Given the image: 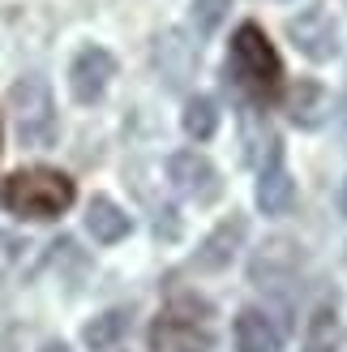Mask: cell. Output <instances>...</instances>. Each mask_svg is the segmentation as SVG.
Returning <instances> with one entry per match:
<instances>
[{
  "instance_id": "cell-20",
  "label": "cell",
  "mask_w": 347,
  "mask_h": 352,
  "mask_svg": "<svg viewBox=\"0 0 347 352\" xmlns=\"http://www.w3.org/2000/svg\"><path fill=\"white\" fill-rule=\"evenodd\" d=\"M343 215H347V181H343Z\"/></svg>"
},
{
  "instance_id": "cell-9",
  "label": "cell",
  "mask_w": 347,
  "mask_h": 352,
  "mask_svg": "<svg viewBox=\"0 0 347 352\" xmlns=\"http://www.w3.org/2000/svg\"><path fill=\"white\" fill-rule=\"evenodd\" d=\"M245 232H249V223L245 215H228V219H219L211 232H206V241L193 250V262L189 267L193 271H228V262L236 258V250L245 245Z\"/></svg>"
},
{
  "instance_id": "cell-19",
  "label": "cell",
  "mask_w": 347,
  "mask_h": 352,
  "mask_svg": "<svg viewBox=\"0 0 347 352\" xmlns=\"http://www.w3.org/2000/svg\"><path fill=\"white\" fill-rule=\"evenodd\" d=\"M43 352H69V344H43Z\"/></svg>"
},
{
  "instance_id": "cell-8",
  "label": "cell",
  "mask_w": 347,
  "mask_h": 352,
  "mask_svg": "<svg viewBox=\"0 0 347 352\" xmlns=\"http://www.w3.org/2000/svg\"><path fill=\"white\" fill-rule=\"evenodd\" d=\"M116 78V56L99 43H86L73 60H69V95L77 103H99L108 95V86Z\"/></svg>"
},
{
  "instance_id": "cell-15",
  "label": "cell",
  "mask_w": 347,
  "mask_h": 352,
  "mask_svg": "<svg viewBox=\"0 0 347 352\" xmlns=\"http://www.w3.org/2000/svg\"><path fill=\"white\" fill-rule=\"evenodd\" d=\"M180 125H184V133L193 138V142H206V138H215V129H219V103H215L211 95H193V99H184Z\"/></svg>"
},
{
  "instance_id": "cell-14",
  "label": "cell",
  "mask_w": 347,
  "mask_h": 352,
  "mask_svg": "<svg viewBox=\"0 0 347 352\" xmlns=\"http://www.w3.org/2000/svg\"><path fill=\"white\" fill-rule=\"evenodd\" d=\"M125 336H129V309H103L99 318H91V322H86V331H82V340L91 344L95 352L116 348Z\"/></svg>"
},
{
  "instance_id": "cell-6",
  "label": "cell",
  "mask_w": 347,
  "mask_h": 352,
  "mask_svg": "<svg viewBox=\"0 0 347 352\" xmlns=\"http://www.w3.org/2000/svg\"><path fill=\"white\" fill-rule=\"evenodd\" d=\"M304 271V245L291 236H270L249 258V284L257 288H287Z\"/></svg>"
},
{
  "instance_id": "cell-4",
  "label": "cell",
  "mask_w": 347,
  "mask_h": 352,
  "mask_svg": "<svg viewBox=\"0 0 347 352\" xmlns=\"http://www.w3.org/2000/svg\"><path fill=\"white\" fill-rule=\"evenodd\" d=\"M9 112L22 146L43 151L56 142V99H51V86L39 74H26L9 86Z\"/></svg>"
},
{
  "instance_id": "cell-18",
  "label": "cell",
  "mask_w": 347,
  "mask_h": 352,
  "mask_svg": "<svg viewBox=\"0 0 347 352\" xmlns=\"http://www.w3.org/2000/svg\"><path fill=\"white\" fill-rule=\"evenodd\" d=\"M339 120H343V133H347V99L339 103Z\"/></svg>"
},
{
  "instance_id": "cell-1",
  "label": "cell",
  "mask_w": 347,
  "mask_h": 352,
  "mask_svg": "<svg viewBox=\"0 0 347 352\" xmlns=\"http://www.w3.org/2000/svg\"><path fill=\"white\" fill-rule=\"evenodd\" d=\"M228 78L253 108H266L283 95V56L257 22H240L228 43Z\"/></svg>"
},
{
  "instance_id": "cell-13",
  "label": "cell",
  "mask_w": 347,
  "mask_h": 352,
  "mask_svg": "<svg viewBox=\"0 0 347 352\" xmlns=\"http://www.w3.org/2000/svg\"><path fill=\"white\" fill-rule=\"evenodd\" d=\"M232 340H236V352H283L279 327H274L270 314H262V309H240L236 327H232Z\"/></svg>"
},
{
  "instance_id": "cell-17",
  "label": "cell",
  "mask_w": 347,
  "mask_h": 352,
  "mask_svg": "<svg viewBox=\"0 0 347 352\" xmlns=\"http://www.w3.org/2000/svg\"><path fill=\"white\" fill-rule=\"evenodd\" d=\"M232 0H193V26L202 34H215L223 26V17H228Z\"/></svg>"
},
{
  "instance_id": "cell-2",
  "label": "cell",
  "mask_w": 347,
  "mask_h": 352,
  "mask_svg": "<svg viewBox=\"0 0 347 352\" xmlns=\"http://www.w3.org/2000/svg\"><path fill=\"white\" fill-rule=\"evenodd\" d=\"M77 202V185L56 168H17L0 181V206L17 219H56Z\"/></svg>"
},
{
  "instance_id": "cell-11",
  "label": "cell",
  "mask_w": 347,
  "mask_h": 352,
  "mask_svg": "<svg viewBox=\"0 0 347 352\" xmlns=\"http://www.w3.org/2000/svg\"><path fill=\"white\" fill-rule=\"evenodd\" d=\"M287 120L296 129H318L331 116V95L318 78H296V86H287Z\"/></svg>"
},
{
  "instance_id": "cell-16",
  "label": "cell",
  "mask_w": 347,
  "mask_h": 352,
  "mask_svg": "<svg viewBox=\"0 0 347 352\" xmlns=\"http://www.w3.org/2000/svg\"><path fill=\"white\" fill-rule=\"evenodd\" d=\"M339 314L335 305H318L313 318H309V331H304V352H339Z\"/></svg>"
},
{
  "instance_id": "cell-12",
  "label": "cell",
  "mask_w": 347,
  "mask_h": 352,
  "mask_svg": "<svg viewBox=\"0 0 347 352\" xmlns=\"http://www.w3.org/2000/svg\"><path fill=\"white\" fill-rule=\"evenodd\" d=\"M86 232H91L99 245H116L133 232V219L125 215V206L112 202L108 193H95L91 202H86Z\"/></svg>"
},
{
  "instance_id": "cell-10",
  "label": "cell",
  "mask_w": 347,
  "mask_h": 352,
  "mask_svg": "<svg viewBox=\"0 0 347 352\" xmlns=\"http://www.w3.org/2000/svg\"><path fill=\"white\" fill-rule=\"evenodd\" d=\"M291 202H296V181L283 164V146H274L257 172V206H262V215H287Z\"/></svg>"
},
{
  "instance_id": "cell-5",
  "label": "cell",
  "mask_w": 347,
  "mask_h": 352,
  "mask_svg": "<svg viewBox=\"0 0 347 352\" xmlns=\"http://www.w3.org/2000/svg\"><path fill=\"white\" fill-rule=\"evenodd\" d=\"M167 181H171V189H176L180 198H189L193 206H215L223 198V189H228L223 172L193 146L167 155Z\"/></svg>"
},
{
  "instance_id": "cell-3",
  "label": "cell",
  "mask_w": 347,
  "mask_h": 352,
  "mask_svg": "<svg viewBox=\"0 0 347 352\" xmlns=\"http://www.w3.org/2000/svg\"><path fill=\"white\" fill-rule=\"evenodd\" d=\"M215 309L193 292H176L150 322V348L154 352H211L215 348Z\"/></svg>"
},
{
  "instance_id": "cell-7",
  "label": "cell",
  "mask_w": 347,
  "mask_h": 352,
  "mask_svg": "<svg viewBox=\"0 0 347 352\" xmlns=\"http://www.w3.org/2000/svg\"><path fill=\"white\" fill-rule=\"evenodd\" d=\"M287 39L300 47V56L318 60V65L339 56V22H335V13L326 9V5L300 9V13L287 22Z\"/></svg>"
}]
</instances>
